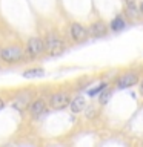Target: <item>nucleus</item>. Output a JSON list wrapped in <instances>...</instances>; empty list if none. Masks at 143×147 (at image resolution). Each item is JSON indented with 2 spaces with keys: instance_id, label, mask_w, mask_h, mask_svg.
<instances>
[{
  "instance_id": "6e6552de",
  "label": "nucleus",
  "mask_w": 143,
  "mask_h": 147,
  "mask_svg": "<svg viewBox=\"0 0 143 147\" xmlns=\"http://www.w3.org/2000/svg\"><path fill=\"white\" fill-rule=\"evenodd\" d=\"M69 107H71V112L72 113L83 112V110L86 109V100H85V96L78 95V96H76V98H72L71 103H69Z\"/></svg>"
},
{
  "instance_id": "9d476101",
  "label": "nucleus",
  "mask_w": 143,
  "mask_h": 147,
  "mask_svg": "<svg viewBox=\"0 0 143 147\" xmlns=\"http://www.w3.org/2000/svg\"><path fill=\"white\" fill-rule=\"evenodd\" d=\"M28 104H29V96L28 95H20V96H17V98L12 101V107L20 110V112L25 110V107H28Z\"/></svg>"
},
{
  "instance_id": "423d86ee",
  "label": "nucleus",
  "mask_w": 143,
  "mask_h": 147,
  "mask_svg": "<svg viewBox=\"0 0 143 147\" xmlns=\"http://www.w3.org/2000/svg\"><path fill=\"white\" fill-rule=\"evenodd\" d=\"M89 35V32L83 25L80 23H72L69 26V37L74 40V41H85Z\"/></svg>"
},
{
  "instance_id": "9b49d317",
  "label": "nucleus",
  "mask_w": 143,
  "mask_h": 147,
  "mask_svg": "<svg viewBox=\"0 0 143 147\" xmlns=\"http://www.w3.org/2000/svg\"><path fill=\"white\" fill-rule=\"evenodd\" d=\"M125 12H126V16L129 18H138L142 16V12H140V8H137L136 6V3H126V8H125Z\"/></svg>"
},
{
  "instance_id": "0eeeda50",
  "label": "nucleus",
  "mask_w": 143,
  "mask_h": 147,
  "mask_svg": "<svg viewBox=\"0 0 143 147\" xmlns=\"http://www.w3.org/2000/svg\"><path fill=\"white\" fill-rule=\"evenodd\" d=\"M138 81V77L137 74L134 72H128V74H123L122 77L118 78V87L120 89H126V87H131V86H136Z\"/></svg>"
},
{
  "instance_id": "7ed1b4c3",
  "label": "nucleus",
  "mask_w": 143,
  "mask_h": 147,
  "mask_svg": "<svg viewBox=\"0 0 143 147\" xmlns=\"http://www.w3.org/2000/svg\"><path fill=\"white\" fill-rule=\"evenodd\" d=\"M25 52L29 58H37L45 54V41L40 37H29L25 46Z\"/></svg>"
},
{
  "instance_id": "f3484780",
  "label": "nucleus",
  "mask_w": 143,
  "mask_h": 147,
  "mask_svg": "<svg viewBox=\"0 0 143 147\" xmlns=\"http://www.w3.org/2000/svg\"><path fill=\"white\" fill-rule=\"evenodd\" d=\"M5 106H6V103H5V100L2 98V96H0V110H3Z\"/></svg>"
},
{
  "instance_id": "4468645a",
  "label": "nucleus",
  "mask_w": 143,
  "mask_h": 147,
  "mask_svg": "<svg viewBox=\"0 0 143 147\" xmlns=\"http://www.w3.org/2000/svg\"><path fill=\"white\" fill-rule=\"evenodd\" d=\"M85 117H86L88 119L95 118V117H97V109H95V107H92V106L86 107V110H85Z\"/></svg>"
},
{
  "instance_id": "1a4fd4ad",
  "label": "nucleus",
  "mask_w": 143,
  "mask_h": 147,
  "mask_svg": "<svg viewBox=\"0 0 143 147\" xmlns=\"http://www.w3.org/2000/svg\"><path fill=\"white\" fill-rule=\"evenodd\" d=\"M88 32H89L91 37H103L106 34V25L103 22H95L89 26Z\"/></svg>"
},
{
  "instance_id": "20e7f679",
  "label": "nucleus",
  "mask_w": 143,
  "mask_h": 147,
  "mask_svg": "<svg viewBox=\"0 0 143 147\" xmlns=\"http://www.w3.org/2000/svg\"><path fill=\"white\" fill-rule=\"evenodd\" d=\"M69 103H71V95L68 92H55L49 98V106L52 109H57V110L68 107Z\"/></svg>"
},
{
  "instance_id": "ddd939ff",
  "label": "nucleus",
  "mask_w": 143,
  "mask_h": 147,
  "mask_svg": "<svg viewBox=\"0 0 143 147\" xmlns=\"http://www.w3.org/2000/svg\"><path fill=\"white\" fill-rule=\"evenodd\" d=\"M125 26H126V23H125V20L122 17H117L111 22V29L112 31H120V29H123Z\"/></svg>"
},
{
  "instance_id": "f257e3e1",
  "label": "nucleus",
  "mask_w": 143,
  "mask_h": 147,
  "mask_svg": "<svg viewBox=\"0 0 143 147\" xmlns=\"http://www.w3.org/2000/svg\"><path fill=\"white\" fill-rule=\"evenodd\" d=\"M43 41H45V52L48 55H51V57L60 55L65 51V41L57 34H54V32L46 34Z\"/></svg>"
},
{
  "instance_id": "dca6fc26",
  "label": "nucleus",
  "mask_w": 143,
  "mask_h": 147,
  "mask_svg": "<svg viewBox=\"0 0 143 147\" xmlns=\"http://www.w3.org/2000/svg\"><path fill=\"white\" fill-rule=\"evenodd\" d=\"M109 96H111V92H106V94H101V95H100V103H101V104H105L106 101L109 100Z\"/></svg>"
},
{
  "instance_id": "f03ea898",
  "label": "nucleus",
  "mask_w": 143,
  "mask_h": 147,
  "mask_svg": "<svg viewBox=\"0 0 143 147\" xmlns=\"http://www.w3.org/2000/svg\"><path fill=\"white\" fill-rule=\"evenodd\" d=\"M0 58L5 63H18L23 58V49L18 45H9L0 51Z\"/></svg>"
},
{
  "instance_id": "a211bd4d",
  "label": "nucleus",
  "mask_w": 143,
  "mask_h": 147,
  "mask_svg": "<svg viewBox=\"0 0 143 147\" xmlns=\"http://www.w3.org/2000/svg\"><path fill=\"white\" fill-rule=\"evenodd\" d=\"M138 8H140V12H142V16H143V2H142V5H140Z\"/></svg>"
},
{
  "instance_id": "6ab92c4d",
  "label": "nucleus",
  "mask_w": 143,
  "mask_h": 147,
  "mask_svg": "<svg viewBox=\"0 0 143 147\" xmlns=\"http://www.w3.org/2000/svg\"><path fill=\"white\" fill-rule=\"evenodd\" d=\"M126 3H136V0H125Z\"/></svg>"
},
{
  "instance_id": "2eb2a0df",
  "label": "nucleus",
  "mask_w": 143,
  "mask_h": 147,
  "mask_svg": "<svg viewBox=\"0 0 143 147\" xmlns=\"http://www.w3.org/2000/svg\"><path fill=\"white\" fill-rule=\"evenodd\" d=\"M106 86H108V84H106V83H100V84L97 86L95 89H91V90H89V95H91V96H95L97 94H99V92L105 90V89H106Z\"/></svg>"
},
{
  "instance_id": "aec40b11",
  "label": "nucleus",
  "mask_w": 143,
  "mask_h": 147,
  "mask_svg": "<svg viewBox=\"0 0 143 147\" xmlns=\"http://www.w3.org/2000/svg\"><path fill=\"white\" fill-rule=\"evenodd\" d=\"M140 92L143 94V81H142V86H140Z\"/></svg>"
},
{
  "instance_id": "39448f33",
  "label": "nucleus",
  "mask_w": 143,
  "mask_h": 147,
  "mask_svg": "<svg viewBox=\"0 0 143 147\" xmlns=\"http://www.w3.org/2000/svg\"><path fill=\"white\" fill-rule=\"evenodd\" d=\"M28 112L32 118H39L40 115H43L46 112V101L43 98H35L29 101L28 104Z\"/></svg>"
},
{
  "instance_id": "f8f14e48",
  "label": "nucleus",
  "mask_w": 143,
  "mask_h": 147,
  "mask_svg": "<svg viewBox=\"0 0 143 147\" xmlns=\"http://www.w3.org/2000/svg\"><path fill=\"white\" fill-rule=\"evenodd\" d=\"M42 75H45L43 69H28V71L23 72L25 78H34V77H42Z\"/></svg>"
}]
</instances>
